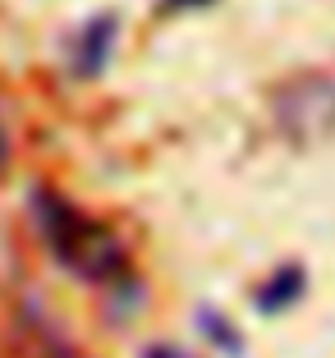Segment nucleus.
I'll use <instances>...</instances> for the list:
<instances>
[{
	"mask_svg": "<svg viewBox=\"0 0 335 358\" xmlns=\"http://www.w3.org/2000/svg\"><path fill=\"white\" fill-rule=\"evenodd\" d=\"M28 221L37 230V243L46 248L60 271H69L78 285L97 289L111 303V313L124 322L143 303V280L129 257L124 239L106 221H97L92 211H83L69 193L51 189V184H28Z\"/></svg>",
	"mask_w": 335,
	"mask_h": 358,
	"instance_id": "nucleus-1",
	"label": "nucleus"
},
{
	"mask_svg": "<svg viewBox=\"0 0 335 358\" xmlns=\"http://www.w3.org/2000/svg\"><path fill=\"white\" fill-rule=\"evenodd\" d=\"M276 124L294 143H317V138L335 134V69L294 78L276 96Z\"/></svg>",
	"mask_w": 335,
	"mask_h": 358,
	"instance_id": "nucleus-2",
	"label": "nucleus"
},
{
	"mask_svg": "<svg viewBox=\"0 0 335 358\" xmlns=\"http://www.w3.org/2000/svg\"><path fill=\"white\" fill-rule=\"evenodd\" d=\"M115 46H120V19L115 14H92V19H83L69 32V42H64V69L78 83H92V78H101L111 69Z\"/></svg>",
	"mask_w": 335,
	"mask_h": 358,
	"instance_id": "nucleus-3",
	"label": "nucleus"
},
{
	"mask_svg": "<svg viewBox=\"0 0 335 358\" xmlns=\"http://www.w3.org/2000/svg\"><path fill=\"white\" fill-rule=\"evenodd\" d=\"M308 299V266L304 262H280L252 285V308L257 317H285Z\"/></svg>",
	"mask_w": 335,
	"mask_h": 358,
	"instance_id": "nucleus-4",
	"label": "nucleus"
},
{
	"mask_svg": "<svg viewBox=\"0 0 335 358\" xmlns=\"http://www.w3.org/2000/svg\"><path fill=\"white\" fill-rule=\"evenodd\" d=\"M193 327H198V340L211 349V354H220V358H243V331L234 327L220 308L202 303L198 317H193Z\"/></svg>",
	"mask_w": 335,
	"mask_h": 358,
	"instance_id": "nucleus-5",
	"label": "nucleus"
},
{
	"mask_svg": "<svg viewBox=\"0 0 335 358\" xmlns=\"http://www.w3.org/2000/svg\"><path fill=\"white\" fill-rule=\"evenodd\" d=\"M32 340L42 345L46 358H83L78 349H73V340H64V331L55 327L46 313H37V308H32Z\"/></svg>",
	"mask_w": 335,
	"mask_h": 358,
	"instance_id": "nucleus-6",
	"label": "nucleus"
},
{
	"mask_svg": "<svg viewBox=\"0 0 335 358\" xmlns=\"http://www.w3.org/2000/svg\"><path fill=\"white\" fill-rule=\"evenodd\" d=\"M138 358H198V354H193V349H184V345H170V340H152V345H147Z\"/></svg>",
	"mask_w": 335,
	"mask_h": 358,
	"instance_id": "nucleus-7",
	"label": "nucleus"
},
{
	"mask_svg": "<svg viewBox=\"0 0 335 358\" xmlns=\"http://www.w3.org/2000/svg\"><path fill=\"white\" fill-rule=\"evenodd\" d=\"M10 152H14V143H10V129H5V115H0V170L10 166Z\"/></svg>",
	"mask_w": 335,
	"mask_h": 358,
	"instance_id": "nucleus-8",
	"label": "nucleus"
},
{
	"mask_svg": "<svg viewBox=\"0 0 335 358\" xmlns=\"http://www.w3.org/2000/svg\"><path fill=\"white\" fill-rule=\"evenodd\" d=\"M202 5H211V0H166V10H202Z\"/></svg>",
	"mask_w": 335,
	"mask_h": 358,
	"instance_id": "nucleus-9",
	"label": "nucleus"
}]
</instances>
